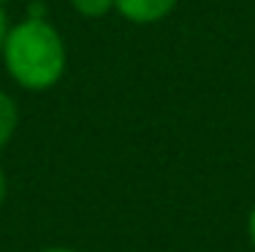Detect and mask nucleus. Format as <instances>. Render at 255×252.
Returning a JSON list of instances; mask_svg holds the SVG:
<instances>
[{"label":"nucleus","instance_id":"f257e3e1","mask_svg":"<svg viewBox=\"0 0 255 252\" xmlns=\"http://www.w3.org/2000/svg\"><path fill=\"white\" fill-rule=\"evenodd\" d=\"M8 79L25 92H46L57 87L68 68V46L49 16H30L8 25L0 52Z\"/></svg>","mask_w":255,"mask_h":252},{"label":"nucleus","instance_id":"f03ea898","mask_svg":"<svg viewBox=\"0 0 255 252\" xmlns=\"http://www.w3.org/2000/svg\"><path fill=\"white\" fill-rule=\"evenodd\" d=\"M179 0H114V14L138 27L157 25L174 14Z\"/></svg>","mask_w":255,"mask_h":252},{"label":"nucleus","instance_id":"7ed1b4c3","mask_svg":"<svg viewBox=\"0 0 255 252\" xmlns=\"http://www.w3.org/2000/svg\"><path fill=\"white\" fill-rule=\"evenodd\" d=\"M19 130V106L14 95L0 89V149H5Z\"/></svg>","mask_w":255,"mask_h":252},{"label":"nucleus","instance_id":"20e7f679","mask_svg":"<svg viewBox=\"0 0 255 252\" xmlns=\"http://www.w3.org/2000/svg\"><path fill=\"white\" fill-rule=\"evenodd\" d=\"M71 8L82 19H103L114 11V0H71Z\"/></svg>","mask_w":255,"mask_h":252},{"label":"nucleus","instance_id":"39448f33","mask_svg":"<svg viewBox=\"0 0 255 252\" xmlns=\"http://www.w3.org/2000/svg\"><path fill=\"white\" fill-rule=\"evenodd\" d=\"M245 231H247V242H250V247L255 250V203L250 206V212H247V225H245Z\"/></svg>","mask_w":255,"mask_h":252},{"label":"nucleus","instance_id":"423d86ee","mask_svg":"<svg viewBox=\"0 0 255 252\" xmlns=\"http://www.w3.org/2000/svg\"><path fill=\"white\" fill-rule=\"evenodd\" d=\"M5 198H8V176H5L3 166H0V209H3Z\"/></svg>","mask_w":255,"mask_h":252},{"label":"nucleus","instance_id":"0eeeda50","mask_svg":"<svg viewBox=\"0 0 255 252\" xmlns=\"http://www.w3.org/2000/svg\"><path fill=\"white\" fill-rule=\"evenodd\" d=\"M5 33H8V16H5V8H0V52H3Z\"/></svg>","mask_w":255,"mask_h":252},{"label":"nucleus","instance_id":"6e6552de","mask_svg":"<svg viewBox=\"0 0 255 252\" xmlns=\"http://www.w3.org/2000/svg\"><path fill=\"white\" fill-rule=\"evenodd\" d=\"M38 252H79V250H74V247H44Z\"/></svg>","mask_w":255,"mask_h":252},{"label":"nucleus","instance_id":"1a4fd4ad","mask_svg":"<svg viewBox=\"0 0 255 252\" xmlns=\"http://www.w3.org/2000/svg\"><path fill=\"white\" fill-rule=\"evenodd\" d=\"M5 3H8V0H0V8H5Z\"/></svg>","mask_w":255,"mask_h":252}]
</instances>
